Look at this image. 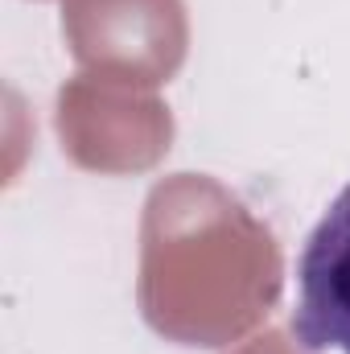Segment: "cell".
Instances as JSON below:
<instances>
[{"instance_id":"cell-1","label":"cell","mask_w":350,"mask_h":354,"mask_svg":"<svg viewBox=\"0 0 350 354\" xmlns=\"http://www.w3.org/2000/svg\"><path fill=\"white\" fill-rule=\"evenodd\" d=\"M293 338L305 354H350V185L338 189L297 256Z\"/></svg>"}]
</instances>
